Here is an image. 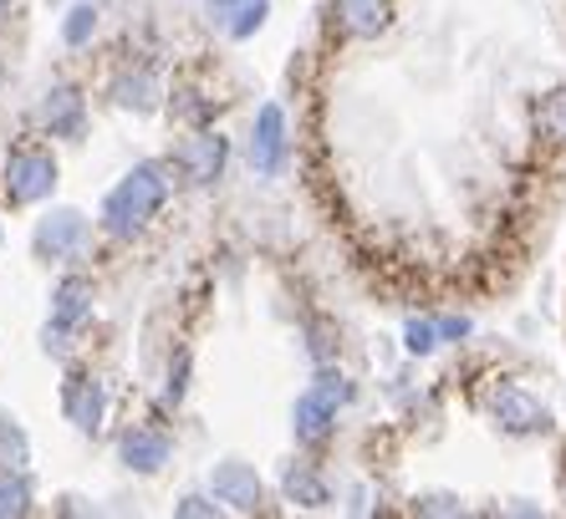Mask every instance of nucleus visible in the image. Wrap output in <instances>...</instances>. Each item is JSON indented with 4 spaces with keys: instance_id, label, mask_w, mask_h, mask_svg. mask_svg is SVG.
<instances>
[{
    "instance_id": "a211bd4d",
    "label": "nucleus",
    "mask_w": 566,
    "mask_h": 519,
    "mask_svg": "<svg viewBox=\"0 0 566 519\" xmlns=\"http://www.w3.org/2000/svg\"><path fill=\"white\" fill-rule=\"evenodd\" d=\"M536 128H541V138H552V144H566V92H552V97H541Z\"/></svg>"
},
{
    "instance_id": "f3484780",
    "label": "nucleus",
    "mask_w": 566,
    "mask_h": 519,
    "mask_svg": "<svg viewBox=\"0 0 566 519\" xmlns=\"http://www.w3.org/2000/svg\"><path fill=\"white\" fill-rule=\"evenodd\" d=\"M93 31H97V6L93 0H77V6L66 11V21H62V41L66 46H87Z\"/></svg>"
},
{
    "instance_id": "6ab92c4d",
    "label": "nucleus",
    "mask_w": 566,
    "mask_h": 519,
    "mask_svg": "<svg viewBox=\"0 0 566 519\" xmlns=\"http://www.w3.org/2000/svg\"><path fill=\"white\" fill-rule=\"evenodd\" d=\"M31 509V484L21 479V468H0V515H27Z\"/></svg>"
},
{
    "instance_id": "412c9836",
    "label": "nucleus",
    "mask_w": 566,
    "mask_h": 519,
    "mask_svg": "<svg viewBox=\"0 0 566 519\" xmlns=\"http://www.w3.org/2000/svg\"><path fill=\"white\" fill-rule=\"evenodd\" d=\"M403 347H409L413 357H429V351L439 347V326L434 321H409L403 326Z\"/></svg>"
},
{
    "instance_id": "423d86ee",
    "label": "nucleus",
    "mask_w": 566,
    "mask_h": 519,
    "mask_svg": "<svg viewBox=\"0 0 566 519\" xmlns=\"http://www.w3.org/2000/svg\"><path fill=\"white\" fill-rule=\"evenodd\" d=\"M281 158H286V113H281L276 103H265L261 113H255V138H251V169L261 173V179H271V173L281 169Z\"/></svg>"
},
{
    "instance_id": "f257e3e1",
    "label": "nucleus",
    "mask_w": 566,
    "mask_h": 519,
    "mask_svg": "<svg viewBox=\"0 0 566 519\" xmlns=\"http://www.w3.org/2000/svg\"><path fill=\"white\" fill-rule=\"evenodd\" d=\"M164 199H169L164 163H138V169L103 199V230L113 234V240H128V234H138L158 209H164Z\"/></svg>"
},
{
    "instance_id": "aec40b11",
    "label": "nucleus",
    "mask_w": 566,
    "mask_h": 519,
    "mask_svg": "<svg viewBox=\"0 0 566 519\" xmlns=\"http://www.w3.org/2000/svg\"><path fill=\"white\" fill-rule=\"evenodd\" d=\"M31 464V443L15 428L11 417H0V468H27Z\"/></svg>"
},
{
    "instance_id": "4468645a",
    "label": "nucleus",
    "mask_w": 566,
    "mask_h": 519,
    "mask_svg": "<svg viewBox=\"0 0 566 519\" xmlns=\"http://www.w3.org/2000/svg\"><path fill=\"white\" fill-rule=\"evenodd\" d=\"M337 15H343V31L347 36H378V31H388V15H394V6L388 0H337Z\"/></svg>"
},
{
    "instance_id": "ddd939ff",
    "label": "nucleus",
    "mask_w": 566,
    "mask_h": 519,
    "mask_svg": "<svg viewBox=\"0 0 566 519\" xmlns=\"http://www.w3.org/2000/svg\"><path fill=\"white\" fill-rule=\"evenodd\" d=\"M332 423H337V403H332L327 392L306 388L302 398H296V438H302V443H322L332 433Z\"/></svg>"
},
{
    "instance_id": "20e7f679",
    "label": "nucleus",
    "mask_w": 566,
    "mask_h": 519,
    "mask_svg": "<svg viewBox=\"0 0 566 519\" xmlns=\"http://www.w3.org/2000/svg\"><path fill=\"white\" fill-rule=\"evenodd\" d=\"M224 158H230V144L220 133H195V138H185L174 148V169L185 173L189 183H214L224 173Z\"/></svg>"
},
{
    "instance_id": "393cba45",
    "label": "nucleus",
    "mask_w": 566,
    "mask_h": 519,
    "mask_svg": "<svg viewBox=\"0 0 566 519\" xmlns=\"http://www.w3.org/2000/svg\"><path fill=\"white\" fill-rule=\"evenodd\" d=\"M6 6H11V0H0V11H6Z\"/></svg>"
},
{
    "instance_id": "7ed1b4c3",
    "label": "nucleus",
    "mask_w": 566,
    "mask_h": 519,
    "mask_svg": "<svg viewBox=\"0 0 566 519\" xmlns=\"http://www.w3.org/2000/svg\"><path fill=\"white\" fill-rule=\"evenodd\" d=\"M490 413H495V423H501L505 433H521V438L552 428V413H546L526 388H511V382H501V388L490 392Z\"/></svg>"
},
{
    "instance_id": "1a4fd4ad",
    "label": "nucleus",
    "mask_w": 566,
    "mask_h": 519,
    "mask_svg": "<svg viewBox=\"0 0 566 519\" xmlns=\"http://www.w3.org/2000/svg\"><path fill=\"white\" fill-rule=\"evenodd\" d=\"M210 494L230 509H261V479L245 464H220L210 474Z\"/></svg>"
},
{
    "instance_id": "5701e85b",
    "label": "nucleus",
    "mask_w": 566,
    "mask_h": 519,
    "mask_svg": "<svg viewBox=\"0 0 566 519\" xmlns=\"http://www.w3.org/2000/svg\"><path fill=\"white\" fill-rule=\"evenodd\" d=\"M174 509H179V515H189V519H205V515H214L220 505H210V499H199V494H189V499H179Z\"/></svg>"
},
{
    "instance_id": "9b49d317",
    "label": "nucleus",
    "mask_w": 566,
    "mask_h": 519,
    "mask_svg": "<svg viewBox=\"0 0 566 519\" xmlns=\"http://www.w3.org/2000/svg\"><path fill=\"white\" fill-rule=\"evenodd\" d=\"M214 15H220V27L230 41H245L265 27V11H271V0H205Z\"/></svg>"
},
{
    "instance_id": "dca6fc26",
    "label": "nucleus",
    "mask_w": 566,
    "mask_h": 519,
    "mask_svg": "<svg viewBox=\"0 0 566 519\" xmlns=\"http://www.w3.org/2000/svg\"><path fill=\"white\" fill-rule=\"evenodd\" d=\"M113 97H118L123 107H133V113H148V107H154V97H158V87H154V77H148V72H123L118 87H113Z\"/></svg>"
},
{
    "instance_id": "6e6552de",
    "label": "nucleus",
    "mask_w": 566,
    "mask_h": 519,
    "mask_svg": "<svg viewBox=\"0 0 566 519\" xmlns=\"http://www.w3.org/2000/svg\"><path fill=\"white\" fill-rule=\"evenodd\" d=\"M41 128L52 138H82L87 128V107H82V92L77 87H52L41 97Z\"/></svg>"
},
{
    "instance_id": "0eeeda50",
    "label": "nucleus",
    "mask_w": 566,
    "mask_h": 519,
    "mask_svg": "<svg viewBox=\"0 0 566 519\" xmlns=\"http://www.w3.org/2000/svg\"><path fill=\"white\" fill-rule=\"evenodd\" d=\"M62 413H66V423H77L82 433H97V428H103V413H107L103 382H97V377H66Z\"/></svg>"
},
{
    "instance_id": "f8f14e48",
    "label": "nucleus",
    "mask_w": 566,
    "mask_h": 519,
    "mask_svg": "<svg viewBox=\"0 0 566 519\" xmlns=\"http://www.w3.org/2000/svg\"><path fill=\"white\" fill-rule=\"evenodd\" d=\"M87 316H93V286H87L82 275H66L62 286H56V296H52V326L77 331Z\"/></svg>"
},
{
    "instance_id": "9d476101",
    "label": "nucleus",
    "mask_w": 566,
    "mask_h": 519,
    "mask_svg": "<svg viewBox=\"0 0 566 519\" xmlns=\"http://www.w3.org/2000/svg\"><path fill=\"white\" fill-rule=\"evenodd\" d=\"M118 448H123V464L138 468V474H158V468L169 464V438L158 428H128Z\"/></svg>"
},
{
    "instance_id": "2eb2a0df",
    "label": "nucleus",
    "mask_w": 566,
    "mask_h": 519,
    "mask_svg": "<svg viewBox=\"0 0 566 519\" xmlns=\"http://www.w3.org/2000/svg\"><path fill=\"white\" fill-rule=\"evenodd\" d=\"M286 499L291 505H302V509H322L327 505V484H322V474L306 464L286 468Z\"/></svg>"
},
{
    "instance_id": "b1692460",
    "label": "nucleus",
    "mask_w": 566,
    "mask_h": 519,
    "mask_svg": "<svg viewBox=\"0 0 566 519\" xmlns=\"http://www.w3.org/2000/svg\"><path fill=\"white\" fill-rule=\"evenodd\" d=\"M439 337H444V341L470 337V321H464V316H444V321H439Z\"/></svg>"
},
{
    "instance_id": "39448f33",
    "label": "nucleus",
    "mask_w": 566,
    "mask_h": 519,
    "mask_svg": "<svg viewBox=\"0 0 566 519\" xmlns=\"http://www.w3.org/2000/svg\"><path fill=\"white\" fill-rule=\"evenodd\" d=\"M87 245V220L77 209H52L46 220L36 224V255L41 260H72Z\"/></svg>"
},
{
    "instance_id": "f03ea898",
    "label": "nucleus",
    "mask_w": 566,
    "mask_h": 519,
    "mask_svg": "<svg viewBox=\"0 0 566 519\" xmlns=\"http://www.w3.org/2000/svg\"><path fill=\"white\" fill-rule=\"evenodd\" d=\"M52 189H56V158L36 144L11 148V158H6V194H11V204H41Z\"/></svg>"
},
{
    "instance_id": "4be33fe9",
    "label": "nucleus",
    "mask_w": 566,
    "mask_h": 519,
    "mask_svg": "<svg viewBox=\"0 0 566 519\" xmlns=\"http://www.w3.org/2000/svg\"><path fill=\"white\" fill-rule=\"evenodd\" d=\"M312 388H316V392H327V398H332V403H337V407H347V403H353V382H347L343 372H322V377H316V382H312Z\"/></svg>"
}]
</instances>
